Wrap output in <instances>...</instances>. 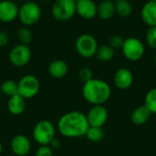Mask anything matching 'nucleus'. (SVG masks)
Returning <instances> with one entry per match:
<instances>
[{"label":"nucleus","instance_id":"f257e3e1","mask_svg":"<svg viewBox=\"0 0 156 156\" xmlns=\"http://www.w3.org/2000/svg\"><path fill=\"white\" fill-rule=\"evenodd\" d=\"M89 127L86 114L79 111L66 112L58 119L57 123L59 134L70 139L85 136Z\"/></svg>","mask_w":156,"mask_h":156},{"label":"nucleus","instance_id":"f03ea898","mask_svg":"<svg viewBox=\"0 0 156 156\" xmlns=\"http://www.w3.org/2000/svg\"><path fill=\"white\" fill-rule=\"evenodd\" d=\"M82 96L91 105H103L112 96V88L108 82L101 79H91L82 86Z\"/></svg>","mask_w":156,"mask_h":156},{"label":"nucleus","instance_id":"7ed1b4c3","mask_svg":"<svg viewBox=\"0 0 156 156\" xmlns=\"http://www.w3.org/2000/svg\"><path fill=\"white\" fill-rule=\"evenodd\" d=\"M34 141L39 145H49L56 137V127L48 120H41L36 123L32 132Z\"/></svg>","mask_w":156,"mask_h":156},{"label":"nucleus","instance_id":"20e7f679","mask_svg":"<svg viewBox=\"0 0 156 156\" xmlns=\"http://www.w3.org/2000/svg\"><path fill=\"white\" fill-rule=\"evenodd\" d=\"M41 17V8L34 1H27L18 8L17 18L25 27L37 24Z\"/></svg>","mask_w":156,"mask_h":156},{"label":"nucleus","instance_id":"39448f33","mask_svg":"<svg viewBox=\"0 0 156 156\" xmlns=\"http://www.w3.org/2000/svg\"><path fill=\"white\" fill-rule=\"evenodd\" d=\"M98 48L97 39L91 34L83 33L80 35L75 41V49L77 53L84 58L94 57Z\"/></svg>","mask_w":156,"mask_h":156},{"label":"nucleus","instance_id":"423d86ee","mask_svg":"<svg viewBox=\"0 0 156 156\" xmlns=\"http://www.w3.org/2000/svg\"><path fill=\"white\" fill-rule=\"evenodd\" d=\"M121 49L124 58L132 62H136L140 60L141 58H143L145 53L144 44L142 42L141 39L134 37L125 38Z\"/></svg>","mask_w":156,"mask_h":156},{"label":"nucleus","instance_id":"0eeeda50","mask_svg":"<svg viewBox=\"0 0 156 156\" xmlns=\"http://www.w3.org/2000/svg\"><path fill=\"white\" fill-rule=\"evenodd\" d=\"M51 14L58 21H68L76 14V2L73 0H55L51 7Z\"/></svg>","mask_w":156,"mask_h":156},{"label":"nucleus","instance_id":"6e6552de","mask_svg":"<svg viewBox=\"0 0 156 156\" xmlns=\"http://www.w3.org/2000/svg\"><path fill=\"white\" fill-rule=\"evenodd\" d=\"M17 87L18 94L25 100H28L34 98L38 93L40 83L36 76L32 74H27L18 80Z\"/></svg>","mask_w":156,"mask_h":156},{"label":"nucleus","instance_id":"1a4fd4ad","mask_svg":"<svg viewBox=\"0 0 156 156\" xmlns=\"http://www.w3.org/2000/svg\"><path fill=\"white\" fill-rule=\"evenodd\" d=\"M32 57V52L27 45H23V44H17L14 46L8 55L9 61L10 63L16 67V68H21L26 66L31 59Z\"/></svg>","mask_w":156,"mask_h":156},{"label":"nucleus","instance_id":"9d476101","mask_svg":"<svg viewBox=\"0 0 156 156\" xmlns=\"http://www.w3.org/2000/svg\"><path fill=\"white\" fill-rule=\"evenodd\" d=\"M108 110L103 105H92L88 111L86 117L90 127L101 128L108 121Z\"/></svg>","mask_w":156,"mask_h":156},{"label":"nucleus","instance_id":"9b49d317","mask_svg":"<svg viewBox=\"0 0 156 156\" xmlns=\"http://www.w3.org/2000/svg\"><path fill=\"white\" fill-rule=\"evenodd\" d=\"M10 149L16 156L27 155L31 150V142L26 135L16 134L10 142Z\"/></svg>","mask_w":156,"mask_h":156},{"label":"nucleus","instance_id":"f8f14e48","mask_svg":"<svg viewBox=\"0 0 156 156\" xmlns=\"http://www.w3.org/2000/svg\"><path fill=\"white\" fill-rule=\"evenodd\" d=\"M18 6L13 0L0 2V22L11 23L18 16Z\"/></svg>","mask_w":156,"mask_h":156},{"label":"nucleus","instance_id":"ddd939ff","mask_svg":"<svg viewBox=\"0 0 156 156\" xmlns=\"http://www.w3.org/2000/svg\"><path fill=\"white\" fill-rule=\"evenodd\" d=\"M113 83L119 90H125L131 88L133 83V74L127 68L118 69L113 76Z\"/></svg>","mask_w":156,"mask_h":156},{"label":"nucleus","instance_id":"4468645a","mask_svg":"<svg viewBox=\"0 0 156 156\" xmlns=\"http://www.w3.org/2000/svg\"><path fill=\"white\" fill-rule=\"evenodd\" d=\"M76 14L83 19H92L97 16V5L93 0H80L76 2Z\"/></svg>","mask_w":156,"mask_h":156},{"label":"nucleus","instance_id":"2eb2a0df","mask_svg":"<svg viewBox=\"0 0 156 156\" xmlns=\"http://www.w3.org/2000/svg\"><path fill=\"white\" fill-rule=\"evenodd\" d=\"M69 71L68 63L63 59H55L51 61L48 67V72L50 77L54 79L64 78Z\"/></svg>","mask_w":156,"mask_h":156},{"label":"nucleus","instance_id":"dca6fc26","mask_svg":"<svg viewBox=\"0 0 156 156\" xmlns=\"http://www.w3.org/2000/svg\"><path fill=\"white\" fill-rule=\"evenodd\" d=\"M141 17L149 27L156 26V3L148 1L141 9Z\"/></svg>","mask_w":156,"mask_h":156},{"label":"nucleus","instance_id":"f3484780","mask_svg":"<svg viewBox=\"0 0 156 156\" xmlns=\"http://www.w3.org/2000/svg\"><path fill=\"white\" fill-rule=\"evenodd\" d=\"M6 108L10 114L15 116L20 115L26 109V100L19 94L9 97L6 103Z\"/></svg>","mask_w":156,"mask_h":156},{"label":"nucleus","instance_id":"a211bd4d","mask_svg":"<svg viewBox=\"0 0 156 156\" xmlns=\"http://www.w3.org/2000/svg\"><path fill=\"white\" fill-rule=\"evenodd\" d=\"M115 15L114 2L102 0L99 5H97V16L101 20H109Z\"/></svg>","mask_w":156,"mask_h":156},{"label":"nucleus","instance_id":"6ab92c4d","mask_svg":"<svg viewBox=\"0 0 156 156\" xmlns=\"http://www.w3.org/2000/svg\"><path fill=\"white\" fill-rule=\"evenodd\" d=\"M151 115L152 114L148 109L144 105H142L133 111L131 113V122L134 125H144L149 121Z\"/></svg>","mask_w":156,"mask_h":156},{"label":"nucleus","instance_id":"aec40b11","mask_svg":"<svg viewBox=\"0 0 156 156\" xmlns=\"http://www.w3.org/2000/svg\"><path fill=\"white\" fill-rule=\"evenodd\" d=\"M115 14L121 17H128L133 13V5L129 0H115Z\"/></svg>","mask_w":156,"mask_h":156},{"label":"nucleus","instance_id":"412c9836","mask_svg":"<svg viewBox=\"0 0 156 156\" xmlns=\"http://www.w3.org/2000/svg\"><path fill=\"white\" fill-rule=\"evenodd\" d=\"M95 56L101 62H109L114 58L115 50L110 45H102L98 48Z\"/></svg>","mask_w":156,"mask_h":156},{"label":"nucleus","instance_id":"4be33fe9","mask_svg":"<svg viewBox=\"0 0 156 156\" xmlns=\"http://www.w3.org/2000/svg\"><path fill=\"white\" fill-rule=\"evenodd\" d=\"M1 92L2 94L9 97H12L14 95L18 94V87H17V82L13 80H5L1 85Z\"/></svg>","mask_w":156,"mask_h":156},{"label":"nucleus","instance_id":"5701e85b","mask_svg":"<svg viewBox=\"0 0 156 156\" xmlns=\"http://www.w3.org/2000/svg\"><path fill=\"white\" fill-rule=\"evenodd\" d=\"M151 114H156V88L149 90L144 97V104Z\"/></svg>","mask_w":156,"mask_h":156},{"label":"nucleus","instance_id":"b1692460","mask_svg":"<svg viewBox=\"0 0 156 156\" xmlns=\"http://www.w3.org/2000/svg\"><path fill=\"white\" fill-rule=\"evenodd\" d=\"M86 138L92 143H98L101 142L103 137H104V132L102 130V128L100 127H89L86 134H85Z\"/></svg>","mask_w":156,"mask_h":156},{"label":"nucleus","instance_id":"393cba45","mask_svg":"<svg viewBox=\"0 0 156 156\" xmlns=\"http://www.w3.org/2000/svg\"><path fill=\"white\" fill-rule=\"evenodd\" d=\"M16 37L20 44L28 46L33 39V34L27 27H22L17 30Z\"/></svg>","mask_w":156,"mask_h":156},{"label":"nucleus","instance_id":"a878e982","mask_svg":"<svg viewBox=\"0 0 156 156\" xmlns=\"http://www.w3.org/2000/svg\"><path fill=\"white\" fill-rule=\"evenodd\" d=\"M145 41L148 47L156 50V26L148 28L145 35Z\"/></svg>","mask_w":156,"mask_h":156},{"label":"nucleus","instance_id":"bb28decb","mask_svg":"<svg viewBox=\"0 0 156 156\" xmlns=\"http://www.w3.org/2000/svg\"><path fill=\"white\" fill-rule=\"evenodd\" d=\"M78 77H79V79H80L83 83H85V82L90 80L91 79H93V72H92V70H91L90 68H88V67H83V68H81V69L79 70V72H78Z\"/></svg>","mask_w":156,"mask_h":156},{"label":"nucleus","instance_id":"cd10ccee","mask_svg":"<svg viewBox=\"0 0 156 156\" xmlns=\"http://www.w3.org/2000/svg\"><path fill=\"white\" fill-rule=\"evenodd\" d=\"M123 42H124V38L122 37H121L120 35H113L111 37L109 40V45L115 50V49L122 48Z\"/></svg>","mask_w":156,"mask_h":156},{"label":"nucleus","instance_id":"c85d7f7f","mask_svg":"<svg viewBox=\"0 0 156 156\" xmlns=\"http://www.w3.org/2000/svg\"><path fill=\"white\" fill-rule=\"evenodd\" d=\"M35 156H54L53 150L49 145H40L37 150Z\"/></svg>","mask_w":156,"mask_h":156},{"label":"nucleus","instance_id":"c756f323","mask_svg":"<svg viewBox=\"0 0 156 156\" xmlns=\"http://www.w3.org/2000/svg\"><path fill=\"white\" fill-rule=\"evenodd\" d=\"M9 42V35L5 31H0V48L5 47Z\"/></svg>","mask_w":156,"mask_h":156},{"label":"nucleus","instance_id":"7c9ffc66","mask_svg":"<svg viewBox=\"0 0 156 156\" xmlns=\"http://www.w3.org/2000/svg\"><path fill=\"white\" fill-rule=\"evenodd\" d=\"M49 146L51 147V149L52 150H57V149H58L60 146H61V142L58 140V139H57L56 137L51 141V143L49 144Z\"/></svg>","mask_w":156,"mask_h":156},{"label":"nucleus","instance_id":"2f4dec72","mask_svg":"<svg viewBox=\"0 0 156 156\" xmlns=\"http://www.w3.org/2000/svg\"><path fill=\"white\" fill-rule=\"evenodd\" d=\"M2 152H3V144H2V143H1V141H0V155H1V154H2Z\"/></svg>","mask_w":156,"mask_h":156},{"label":"nucleus","instance_id":"473e14b6","mask_svg":"<svg viewBox=\"0 0 156 156\" xmlns=\"http://www.w3.org/2000/svg\"><path fill=\"white\" fill-rule=\"evenodd\" d=\"M154 64L156 65V52L155 54H154Z\"/></svg>","mask_w":156,"mask_h":156},{"label":"nucleus","instance_id":"72a5a7b5","mask_svg":"<svg viewBox=\"0 0 156 156\" xmlns=\"http://www.w3.org/2000/svg\"><path fill=\"white\" fill-rule=\"evenodd\" d=\"M42 1H44V2H48V1H50V0H42Z\"/></svg>","mask_w":156,"mask_h":156},{"label":"nucleus","instance_id":"f704fd0d","mask_svg":"<svg viewBox=\"0 0 156 156\" xmlns=\"http://www.w3.org/2000/svg\"><path fill=\"white\" fill-rule=\"evenodd\" d=\"M149 1H152V2H154V3H156V0H149Z\"/></svg>","mask_w":156,"mask_h":156},{"label":"nucleus","instance_id":"c9c22d12","mask_svg":"<svg viewBox=\"0 0 156 156\" xmlns=\"http://www.w3.org/2000/svg\"><path fill=\"white\" fill-rule=\"evenodd\" d=\"M1 95H2V92H1V88H0V98H1Z\"/></svg>","mask_w":156,"mask_h":156},{"label":"nucleus","instance_id":"e433bc0d","mask_svg":"<svg viewBox=\"0 0 156 156\" xmlns=\"http://www.w3.org/2000/svg\"><path fill=\"white\" fill-rule=\"evenodd\" d=\"M13 1H15V2H18V1H22V0H13Z\"/></svg>","mask_w":156,"mask_h":156},{"label":"nucleus","instance_id":"4c0bfd02","mask_svg":"<svg viewBox=\"0 0 156 156\" xmlns=\"http://www.w3.org/2000/svg\"><path fill=\"white\" fill-rule=\"evenodd\" d=\"M74 2H78V1H80V0H73Z\"/></svg>","mask_w":156,"mask_h":156},{"label":"nucleus","instance_id":"58836bf2","mask_svg":"<svg viewBox=\"0 0 156 156\" xmlns=\"http://www.w3.org/2000/svg\"><path fill=\"white\" fill-rule=\"evenodd\" d=\"M108 1H112V2H114L115 0H108Z\"/></svg>","mask_w":156,"mask_h":156},{"label":"nucleus","instance_id":"ea45409f","mask_svg":"<svg viewBox=\"0 0 156 156\" xmlns=\"http://www.w3.org/2000/svg\"><path fill=\"white\" fill-rule=\"evenodd\" d=\"M1 1H4V0H0V2H1Z\"/></svg>","mask_w":156,"mask_h":156},{"label":"nucleus","instance_id":"a19ab883","mask_svg":"<svg viewBox=\"0 0 156 156\" xmlns=\"http://www.w3.org/2000/svg\"><path fill=\"white\" fill-rule=\"evenodd\" d=\"M57 156H62V155H57Z\"/></svg>","mask_w":156,"mask_h":156}]
</instances>
